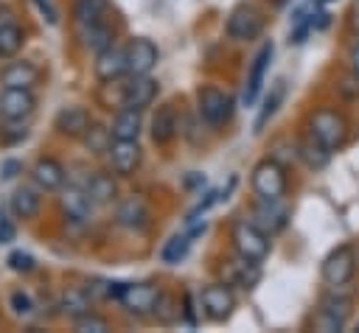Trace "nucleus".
<instances>
[{"mask_svg": "<svg viewBox=\"0 0 359 333\" xmlns=\"http://www.w3.org/2000/svg\"><path fill=\"white\" fill-rule=\"evenodd\" d=\"M309 137H314L325 151L334 154L348 140V120H345V115L337 112V109H331V106L317 109L309 118Z\"/></svg>", "mask_w": 359, "mask_h": 333, "instance_id": "nucleus-1", "label": "nucleus"}, {"mask_svg": "<svg viewBox=\"0 0 359 333\" xmlns=\"http://www.w3.org/2000/svg\"><path fill=\"white\" fill-rule=\"evenodd\" d=\"M230 238H233V246H236L238 257H244V260L261 263L269 255V235L255 221H247V218L236 221Z\"/></svg>", "mask_w": 359, "mask_h": 333, "instance_id": "nucleus-2", "label": "nucleus"}, {"mask_svg": "<svg viewBox=\"0 0 359 333\" xmlns=\"http://www.w3.org/2000/svg\"><path fill=\"white\" fill-rule=\"evenodd\" d=\"M250 185H252V190H255L258 199H266V201L283 199V193H286V168L278 160H272V157L269 160H261L252 168Z\"/></svg>", "mask_w": 359, "mask_h": 333, "instance_id": "nucleus-3", "label": "nucleus"}, {"mask_svg": "<svg viewBox=\"0 0 359 333\" xmlns=\"http://www.w3.org/2000/svg\"><path fill=\"white\" fill-rule=\"evenodd\" d=\"M351 308H353V299L348 294H339V288H331V294H325L320 302V311L314 316V327L323 333L342 330L348 316H351Z\"/></svg>", "mask_w": 359, "mask_h": 333, "instance_id": "nucleus-4", "label": "nucleus"}, {"mask_svg": "<svg viewBox=\"0 0 359 333\" xmlns=\"http://www.w3.org/2000/svg\"><path fill=\"white\" fill-rule=\"evenodd\" d=\"M323 280L331 288H342L351 283V277L356 274V249L351 243L337 246L334 252H328V257L323 260Z\"/></svg>", "mask_w": 359, "mask_h": 333, "instance_id": "nucleus-5", "label": "nucleus"}, {"mask_svg": "<svg viewBox=\"0 0 359 333\" xmlns=\"http://www.w3.org/2000/svg\"><path fill=\"white\" fill-rule=\"evenodd\" d=\"M224 31L236 42H250V39H255L264 31V14L252 3H241V6H236L230 11Z\"/></svg>", "mask_w": 359, "mask_h": 333, "instance_id": "nucleus-6", "label": "nucleus"}, {"mask_svg": "<svg viewBox=\"0 0 359 333\" xmlns=\"http://www.w3.org/2000/svg\"><path fill=\"white\" fill-rule=\"evenodd\" d=\"M196 109H199L205 123L222 126L233 112V98L227 92H222L219 87L208 84V87H199V92H196Z\"/></svg>", "mask_w": 359, "mask_h": 333, "instance_id": "nucleus-7", "label": "nucleus"}, {"mask_svg": "<svg viewBox=\"0 0 359 333\" xmlns=\"http://www.w3.org/2000/svg\"><path fill=\"white\" fill-rule=\"evenodd\" d=\"M36 109V98L31 95V90L25 87H3L0 92V118L6 123H17V120H28Z\"/></svg>", "mask_w": 359, "mask_h": 333, "instance_id": "nucleus-8", "label": "nucleus"}, {"mask_svg": "<svg viewBox=\"0 0 359 333\" xmlns=\"http://www.w3.org/2000/svg\"><path fill=\"white\" fill-rule=\"evenodd\" d=\"M199 299H202L205 313H208L213 322H224V319L233 313V308H236V297H233V291L227 288V283H210V285H205Z\"/></svg>", "mask_w": 359, "mask_h": 333, "instance_id": "nucleus-9", "label": "nucleus"}, {"mask_svg": "<svg viewBox=\"0 0 359 333\" xmlns=\"http://www.w3.org/2000/svg\"><path fill=\"white\" fill-rule=\"evenodd\" d=\"M157 64V48L151 39L137 36L126 45V73L132 76H149L151 67Z\"/></svg>", "mask_w": 359, "mask_h": 333, "instance_id": "nucleus-10", "label": "nucleus"}, {"mask_svg": "<svg viewBox=\"0 0 359 333\" xmlns=\"http://www.w3.org/2000/svg\"><path fill=\"white\" fill-rule=\"evenodd\" d=\"M109 162H112V171L121 173V176H132L135 168L140 165V146L137 140H115L109 143Z\"/></svg>", "mask_w": 359, "mask_h": 333, "instance_id": "nucleus-11", "label": "nucleus"}, {"mask_svg": "<svg viewBox=\"0 0 359 333\" xmlns=\"http://www.w3.org/2000/svg\"><path fill=\"white\" fill-rule=\"evenodd\" d=\"M157 285H149V283H135V285H126L123 294H121V305L129 311V313H151L154 311V302H157Z\"/></svg>", "mask_w": 359, "mask_h": 333, "instance_id": "nucleus-12", "label": "nucleus"}, {"mask_svg": "<svg viewBox=\"0 0 359 333\" xmlns=\"http://www.w3.org/2000/svg\"><path fill=\"white\" fill-rule=\"evenodd\" d=\"M95 56L98 59H95L93 70H95V78L98 81H115V78H121L126 73V48L109 45V48H104Z\"/></svg>", "mask_w": 359, "mask_h": 333, "instance_id": "nucleus-13", "label": "nucleus"}, {"mask_svg": "<svg viewBox=\"0 0 359 333\" xmlns=\"http://www.w3.org/2000/svg\"><path fill=\"white\" fill-rule=\"evenodd\" d=\"M269 62H272V42L261 45V50L255 53L252 59V67L247 73V87H244V104H255L261 87H264V78H266V70H269Z\"/></svg>", "mask_w": 359, "mask_h": 333, "instance_id": "nucleus-14", "label": "nucleus"}, {"mask_svg": "<svg viewBox=\"0 0 359 333\" xmlns=\"http://www.w3.org/2000/svg\"><path fill=\"white\" fill-rule=\"evenodd\" d=\"M157 95V81L149 76H132V81L123 90V106L129 109H146Z\"/></svg>", "mask_w": 359, "mask_h": 333, "instance_id": "nucleus-15", "label": "nucleus"}, {"mask_svg": "<svg viewBox=\"0 0 359 333\" xmlns=\"http://www.w3.org/2000/svg\"><path fill=\"white\" fill-rule=\"evenodd\" d=\"M62 210L73 221H87L93 213V199L81 185H67L62 190Z\"/></svg>", "mask_w": 359, "mask_h": 333, "instance_id": "nucleus-16", "label": "nucleus"}, {"mask_svg": "<svg viewBox=\"0 0 359 333\" xmlns=\"http://www.w3.org/2000/svg\"><path fill=\"white\" fill-rule=\"evenodd\" d=\"M286 215H289V210L280 204V199H275V201L261 199L258 207H255V213H252V221H255L266 235H272V232H278V229L286 227Z\"/></svg>", "mask_w": 359, "mask_h": 333, "instance_id": "nucleus-17", "label": "nucleus"}, {"mask_svg": "<svg viewBox=\"0 0 359 333\" xmlns=\"http://www.w3.org/2000/svg\"><path fill=\"white\" fill-rule=\"evenodd\" d=\"M180 132V118H177V109L171 104H163L157 109V115L151 118V140L157 146H168Z\"/></svg>", "mask_w": 359, "mask_h": 333, "instance_id": "nucleus-18", "label": "nucleus"}, {"mask_svg": "<svg viewBox=\"0 0 359 333\" xmlns=\"http://www.w3.org/2000/svg\"><path fill=\"white\" fill-rule=\"evenodd\" d=\"M31 179L39 190H59L65 185V168L53 157H42L31 168Z\"/></svg>", "mask_w": 359, "mask_h": 333, "instance_id": "nucleus-19", "label": "nucleus"}, {"mask_svg": "<svg viewBox=\"0 0 359 333\" xmlns=\"http://www.w3.org/2000/svg\"><path fill=\"white\" fill-rule=\"evenodd\" d=\"M39 81V67L31 62H8L0 70V84L3 87H25L31 90Z\"/></svg>", "mask_w": 359, "mask_h": 333, "instance_id": "nucleus-20", "label": "nucleus"}, {"mask_svg": "<svg viewBox=\"0 0 359 333\" xmlns=\"http://www.w3.org/2000/svg\"><path fill=\"white\" fill-rule=\"evenodd\" d=\"M115 221H118L121 227H126V229H143V227L149 224V207L143 204V199L129 196V199H123V201L118 204Z\"/></svg>", "mask_w": 359, "mask_h": 333, "instance_id": "nucleus-21", "label": "nucleus"}, {"mask_svg": "<svg viewBox=\"0 0 359 333\" xmlns=\"http://www.w3.org/2000/svg\"><path fill=\"white\" fill-rule=\"evenodd\" d=\"M90 112L84 106H65L56 115V129L67 137H84V132L90 129Z\"/></svg>", "mask_w": 359, "mask_h": 333, "instance_id": "nucleus-22", "label": "nucleus"}, {"mask_svg": "<svg viewBox=\"0 0 359 333\" xmlns=\"http://www.w3.org/2000/svg\"><path fill=\"white\" fill-rule=\"evenodd\" d=\"M39 207H42V196H39L34 187L22 185V187H17V190L11 193V213H14L17 218L31 221V218L39 215Z\"/></svg>", "mask_w": 359, "mask_h": 333, "instance_id": "nucleus-23", "label": "nucleus"}, {"mask_svg": "<svg viewBox=\"0 0 359 333\" xmlns=\"http://www.w3.org/2000/svg\"><path fill=\"white\" fill-rule=\"evenodd\" d=\"M109 132H112L115 140H137V134H140V109L121 106Z\"/></svg>", "mask_w": 359, "mask_h": 333, "instance_id": "nucleus-24", "label": "nucleus"}, {"mask_svg": "<svg viewBox=\"0 0 359 333\" xmlns=\"http://www.w3.org/2000/svg\"><path fill=\"white\" fill-rule=\"evenodd\" d=\"M79 36H81V45L93 53H101L104 48L112 45V28L104 25V22H93V25L79 28Z\"/></svg>", "mask_w": 359, "mask_h": 333, "instance_id": "nucleus-25", "label": "nucleus"}, {"mask_svg": "<svg viewBox=\"0 0 359 333\" xmlns=\"http://www.w3.org/2000/svg\"><path fill=\"white\" fill-rule=\"evenodd\" d=\"M109 8V0H76L73 6V20H76V28H84V25H93V22H101L104 11Z\"/></svg>", "mask_w": 359, "mask_h": 333, "instance_id": "nucleus-26", "label": "nucleus"}, {"mask_svg": "<svg viewBox=\"0 0 359 333\" xmlns=\"http://www.w3.org/2000/svg\"><path fill=\"white\" fill-rule=\"evenodd\" d=\"M81 187L90 193L93 204H107V201L115 199V182H112V176H107V173H90Z\"/></svg>", "mask_w": 359, "mask_h": 333, "instance_id": "nucleus-27", "label": "nucleus"}, {"mask_svg": "<svg viewBox=\"0 0 359 333\" xmlns=\"http://www.w3.org/2000/svg\"><path fill=\"white\" fill-rule=\"evenodd\" d=\"M59 308H62L65 316L79 319V316H84L90 311V294L84 288H79V285H67L65 294H62V305Z\"/></svg>", "mask_w": 359, "mask_h": 333, "instance_id": "nucleus-28", "label": "nucleus"}, {"mask_svg": "<svg viewBox=\"0 0 359 333\" xmlns=\"http://www.w3.org/2000/svg\"><path fill=\"white\" fill-rule=\"evenodd\" d=\"M22 42H25V36H22V28L17 22L8 20V22L0 25V59L17 56L20 48H22Z\"/></svg>", "mask_w": 359, "mask_h": 333, "instance_id": "nucleus-29", "label": "nucleus"}, {"mask_svg": "<svg viewBox=\"0 0 359 333\" xmlns=\"http://www.w3.org/2000/svg\"><path fill=\"white\" fill-rule=\"evenodd\" d=\"M227 283H236L241 288H252L258 283V263L252 260H238V263H230V274H227Z\"/></svg>", "mask_w": 359, "mask_h": 333, "instance_id": "nucleus-30", "label": "nucleus"}, {"mask_svg": "<svg viewBox=\"0 0 359 333\" xmlns=\"http://www.w3.org/2000/svg\"><path fill=\"white\" fill-rule=\"evenodd\" d=\"M297 157H300L309 168H325V162H328L331 151H325L314 137H309V140H303V143L297 146Z\"/></svg>", "mask_w": 359, "mask_h": 333, "instance_id": "nucleus-31", "label": "nucleus"}, {"mask_svg": "<svg viewBox=\"0 0 359 333\" xmlns=\"http://www.w3.org/2000/svg\"><path fill=\"white\" fill-rule=\"evenodd\" d=\"M151 313L157 316V322L171 325V322H177V319H180L182 308L177 305V299H174V297H168V294H157V302H154V311H151Z\"/></svg>", "mask_w": 359, "mask_h": 333, "instance_id": "nucleus-32", "label": "nucleus"}, {"mask_svg": "<svg viewBox=\"0 0 359 333\" xmlns=\"http://www.w3.org/2000/svg\"><path fill=\"white\" fill-rule=\"evenodd\" d=\"M84 143H87V148H90L93 154H104V151H109L112 132L104 129V126H93V123H90V129L84 132Z\"/></svg>", "mask_w": 359, "mask_h": 333, "instance_id": "nucleus-33", "label": "nucleus"}, {"mask_svg": "<svg viewBox=\"0 0 359 333\" xmlns=\"http://www.w3.org/2000/svg\"><path fill=\"white\" fill-rule=\"evenodd\" d=\"M188 246H191V241H188V235H174L165 246H163V252H160V257H163V263H168V266H174V263H180L185 255H188Z\"/></svg>", "mask_w": 359, "mask_h": 333, "instance_id": "nucleus-34", "label": "nucleus"}, {"mask_svg": "<svg viewBox=\"0 0 359 333\" xmlns=\"http://www.w3.org/2000/svg\"><path fill=\"white\" fill-rule=\"evenodd\" d=\"M283 92H286V87H283V81H278L275 87H272V95L264 101V109L258 112V118H255V129L261 132L264 126H266V120L275 115V109H278V104L283 101Z\"/></svg>", "mask_w": 359, "mask_h": 333, "instance_id": "nucleus-35", "label": "nucleus"}, {"mask_svg": "<svg viewBox=\"0 0 359 333\" xmlns=\"http://www.w3.org/2000/svg\"><path fill=\"white\" fill-rule=\"evenodd\" d=\"M76 330H79V333H104V330H109V322H107L104 316L87 311L84 316L76 319Z\"/></svg>", "mask_w": 359, "mask_h": 333, "instance_id": "nucleus-36", "label": "nucleus"}, {"mask_svg": "<svg viewBox=\"0 0 359 333\" xmlns=\"http://www.w3.org/2000/svg\"><path fill=\"white\" fill-rule=\"evenodd\" d=\"M8 308H11V313L20 316V319L34 313V302H31V297H28L25 291H14V294L8 297Z\"/></svg>", "mask_w": 359, "mask_h": 333, "instance_id": "nucleus-37", "label": "nucleus"}, {"mask_svg": "<svg viewBox=\"0 0 359 333\" xmlns=\"http://www.w3.org/2000/svg\"><path fill=\"white\" fill-rule=\"evenodd\" d=\"M6 263H8V269H11V271H31V269H34V257H31L28 252H20V249H17V252H11Z\"/></svg>", "mask_w": 359, "mask_h": 333, "instance_id": "nucleus-38", "label": "nucleus"}, {"mask_svg": "<svg viewBox=\"0 0 359 333\" xmlns=\"http://www.w3.org/2000/svg\"><path fill=\"white\" fill-rule=\"evenodd\" d=\"M34 3H36V8L45 14V20H48L50 25H56V22H59V11L53 8V3H50V0H34Z\"/></svg>", "mask_w": 359, "mask_h": 333, "instance_id": "nucleus-39", "label": "nucleus"}, {"mask_svg": "<svg viewBox=\"0 0 359 333\" xmlns=\"http://www.w3.org/2000/svg\"><path fill=\"white\" fill-rule=\"evenodd\" d=\"M8 241H14V224L6 213H0V243H8Z\"/></svg>", "mask_w": 359, "mask_h": 333, "instance_id": "nucleus-40", "label": "nucleus"}, {"mask_svg": "<svg viewBox=\"0 0 359 333\" xmlns=\"http://www.w3.org/2000/svg\"><path fill=\"white\" fill-rule=\"evenodd\" d=\"M182 302H185V308H182V313H185V319H188V325H196V313H194V302H191V294H185V297H182Z\"/></svg>", "mask_w": 359, "mask_h": 333, "instance_id": "nucleus-41", "label": "nucleus"}, {"mask_svg": "<svg viewBox=\"0 0 359 333\" xmlns=\"http://www.w3.org/2000/svg\"><path fill=\"white\" fill-rule=\"evenodd\" d=\"M348 62H351V70L359 76V42L351 48V53H348Z\"/></svg>", "mask_w": 359, "mask_h": 333, "instance_id": "nucleus-42", "label": "nucleus"}, {"mask_svg": "<svg viewBox=\"0 0 359 333\" xmlns=\"http://www.w3.org/2000/svg\"><path fill=\"white\" fill-rule=\"evenodd\" d=\"M17 168H20V165H17V162H6V165H3V176H6V179H11V176H14V171H17Z\"/></svg>", "mask_w": 359, "mask_h": 333, "instance_id": "nucleus-43", "label": "nucleus"}, {"mask_svg": "<svg viewBox=\"0 0 359 333\" xmlns=\"http://www.w3.org/2000/svg\"><path fill=\"white\" fill-rule=\"evenodd\" d=\"M320 3H328V0H320Z\"/></svg>", "mask_w": 359, "mask_h": 333, "instance_id": "nucleus-44", "label": "nucleus"}, {"mask_svg": "<svg viewBox=\"0 0 359 333\" xmlns=\"http://www.w3.org/2000/svg\"><path fill=\"white\" fill-rule=\"evenodd\" d=\"M356 260H359V257H356Z\"/></svg>", "mask_w": 359, "mask_h": 333, "instance_id": "nucleus-45", "label": "nucleus"}]
</instances>
